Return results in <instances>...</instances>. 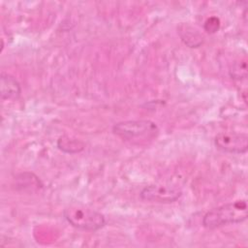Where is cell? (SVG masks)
I'll return each mask as SVG.
<instances>
[{
	"mask_svg": "<svg viewBox=\"0 0 248 248\" xmlns=\"http://www.w3.org/2000/svg\"><path fill=\"white\" fill-rule=\"evenodd\" d=\"M248 206L245 200H237L215 207L202 218V225L206 229H216L227 225L239 224L247 219Z\"/></svg>",
	"mask_w": 248,
	"mask_h": 248,
	"instance_id": "cell-1",
	"label": "cell"
},
{
	"mask_svg": "<svg viewBox=\"0 0 248 248\" xmlns=\"http://www.w3.org/2000/svg\"><path fill=\"white\" fill-rule=\"evenodd\" d=\"M114 135L135 144H142L155 140L159 135V127L151 120H127L115 123L112 126Z\"/></svg>",
	"mask_w": 248,
	"mask_h": 248,
	"instance_id": "cell-2",
	"label": "cell"
},
{
	"mask_svg": "<svg viewBox=\"0 0 248 248\" xmlns=\"http://www.w3.org/2000/svg\"><path fill=\"white\" fill-rule=\"evenodd\" d=\"M63 216L72 227L81 231L95 232L106 225L104 214L80 204L67 206L63 210Z\"/></svg>",
	"mask_w": 248,
	"mask_h": 248,
	"instance_id": "cell-3",
	"label": "cell"
},
{
	"mask_svg": "<svg viewBox=\"0 0 248 248\" xmlns=\"http://www.w3.org/2000/svg\"><path fill=\"white\" fill-rule=\"evenodd\" d=\"M214 144L226 153L244 154L248 149V137L244 133L222 132L215 137Z\"/></svg>",
	"mask_w": 248,
	"mask_h": 248,
	"instance_id": "cell-4",
	"label": "cell"
},
{
	"mask_svg": "<svg viewBox=\"0 0 248 248\" xmlns=\"http://www.w3.org/2000/svg\"><path fill=\"white\" fill-rule=\"evenodd\" d=\"M182 196V191L176 187L163 185V184H152L144 187L140 197L143 201L159 203H170L176 202Z\"/></svg>",
	"mask_w": 248,
	"mask_h": 248,
	"instance_id": "cell-5",
	"label": "cell"
},
{
	"mask_svg": "<svg viewBox=\"0 0 248 248\" xmlns=\"http://www.w3.org/2000/svg\"><path fill=\"white\" fill-rule=\"evenodd\" d=\"M0 89L2 100H16L21 94V87L17 79L4 72L0 77Z\"/></svg>",
	"mask_w": 248,
	"mask_h": 248,
	"instance_id": "cell-6",
	"label": "cell"
},
{
	"mask_svg": "<svg viewBox=\"0 0 248 248\" xmlns=\"http://www.w3.org/2000/svg\"><path fill=\"white\" fill-rule=\"evenodd\" d=\"M57 147L65 153L75 154L82 151L84 149V144L79 140L69 136H62L57 140Z\"/></svg>",
	"mask_w": 248,
	"mask_h": 248,
	"instance_id": "cell-7",
	"label": "cell"
},
{
	"mask_svg": "<svg viewBox=\"0 0 248 248\" xmlns=\"http://www.w3.org/2000/svg\"><path fill=\"white\" fill-rule=\"evenodd\" d=\"M179 34L184 44L190 47H197L202 44V37L201 34L189 25H182L179 29Z\"/></svg>",
	"mask_w": 248,
	"mask_h": 248,
	"instance_id": "cell-8",
	"label": "cell"
},
{
	"mask_svg": "<svg viewBox=\"0 0 248 248\" xmlns=\"http://www.w3.org/2000/svg\"><path fill=\"white\" fill-rule=\"evenodd\" d=\"M230 74L233 78H246L247 77V65L246 60H240L233 64L232 70H230Z\"/></svg>",
	"mask_w": 248,
	"mask_h": 248,
	"instance_id": "cell-9",
	"label": "cell"
},
{
	"mask_svg": "<svg viewBox=\"0 0 248 248\" xmlns=\"http://www.w3.org/2000/svg\"><path fill=\"white\" fill-rule=\"evenodd\" d=\"M220 27V21L217 17L212 16L209 17L205 23H204V29L208 32V33H215L216 31H218Z\"/></svg>",
	"mask_w": 248,
	"mask_h": 248,
	"instance_id": "cell-10",
	"label": "cell"
}]
</instances>
